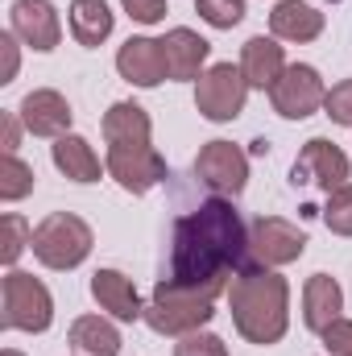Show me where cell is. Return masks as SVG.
I'll list each match as a JSON object with an SVG mask.
<instances>
[{
    "instance_id": "obj_32",
    "label": "cell",
    "mask_w": 352,
    "mask_h": 356,
    "mask_svg": "<svg viewBox=\"0 0 352 356\" xmlns=\"http://www.w3.org/2000/svg\"><path fill=\"white\" fill-rule=\"evenodd\" d=\"M0 54H4L0 83H13L17 79V33H0Z\"/></svg>"
},
{
    "instance_id": "obj_7",
    "label": "cell",
    "mask_w": 352,
    "mask_h": 356,
    "mask_svg": "<svg viewBox=\"0 0 352 356\" xmlns=\"http://www.w3.org/2000/svg\"><path fill=\"white\" fill-rule=\"evenodd\" d=\"M245 99H249V83H245V71L232 67V63H216L199 75V88H195V108L224 124V120H237L245 112Z\"/></svg>"
},
{
    "instance_id": "obj_20",
    "label": "cell",
    "mask_w": 352,
    "mask_h": 356,
    "mask_svg": "<svg viewBox=\"0 0 352 356\" xmlns=\"http://www.w3.org/2000/svg\"><path fill=\"white\" fill-rule=\"evenodd\" d=\"M112 25H116V17H112V8L104 0H75L71 4V38L79 46L95 50L99 42L112 38Z\"/></svg>"
},
{
    "instance_id": "obj_27",
    "label": "cell",
    "mask_w": 352,
    "mask_h": 356,
    "mask_svg": "<svg viewBox=\"0 0 352 356\" xmlns=\"http://www.w3.org/2000/svg\"><path fill=\"white\" fill-rule=\"evenodd\" d=\"M195 13L211 29H232L245 21V0H195Z\"/></svg>"
},
{
    "instance_id": "obj_4",
    "label": "cell",
    "mask_w": 352,
    "mask_h": 356,
    "mask_svg": "<svg viewBox=\"0 0 352 356\" xmlns=\"http://www.w3.org/2000/svg\"><path fill=\"white\" fill-rule=\"evenodd\" d=\"M33 257L46 269H75L88 261L91 253V228L88 220L71 216V211H54L33 228Z\"/></svg>"
},
{
    "instance_id": "obj_11",
    "label": "cell",
    "mask_w": 352,
    "mask_h": 356,
    "mask_svg": "<svg viewBox=\"0 0 352 356\" xmlns=\"http://www.w3.org/2000/svg\"><path fill=\"white\" fill-rule=\"evenodd\" d=\"M349 175H352L349 154H344L336 141H328V137H311V141L298 149L294 166H290V182H294V186L315 182V186H323V191H336V186L349 182Z\"/></svg>"
},
{
    "instance_id": "obj_22",
    "label": "cell",
    "mask_w": 352,
    "mask_h": 356,
    "mask_svg": "<svg viewBox=\"0 0 352 356\" xmlns=\"http://www.w3.org/2000/svg\"><path fill=\"white\" fill-rule=\"evenodd\" d=\"M71 344L83 356H116L120 353V332L99 315H79L71 323Z\"/></svg>"
},
{
    "instance_id": "obj_6",
    "label": "cell",
    "mask_w": 352,
    "mask_h": 356,
    "mask_svg": "<svg viewBox=\"0 0 352 356\" xmlns=\"http://www.w3.org/2000/svg\"><path fill=\"white\" fill-rule=\"evenodd\" d=\"M54 319V298L50 290L21 269L4 273V327L13 332H46Z\"/></svg>"
},
{
    "instance_id": "obj_28",
    "label": "cell",
    "mask_w": 352,
    "mask_h": 356,
    "mask_svg": "<svg viewBox=\"0 0 352 356\" xmlns=\"http://www.w3.org/2000/svg\"><path fill=\"white\" fill-rule=\"evenodd\" d=\"M175 356H228V348L211 332H191V336H178Z\"/></svg>"
},
{
    "instance_id": "obj_25",
    "label": "cell",
    "mask_w": 352,
    "mask_h": 356,
    "mask_svg": "<svg viewBox=\"0 0 352 356\" xmlns=\"http://www.w3.org/2000/svg\"><path fill=\"white\" fill-rule=\"evenodd\" d=\"M0 228H4V236H0V261H4V266H17V257L33 245V228H29L17 211H8V216L0 220Z\"/></svg>"
},
{
    "instance_id": "obj_14",
    "label": "cell",
    "mask_w": 352,
    "mask_h": 356,
    "mask_svg": "<svg viewBox=\"0 0 352 356\" xmlns=\"http://www.w3.org/2000/svg\"><path fill=\"white\" fill-rule=\"evenodd\" d=\"M116 71L120 79H129L133 88H158L166 75V54H162V42L154 38H129L116 54Z\"/></svg>"
},
{
    "instance_id": "obj_33",
    "label": "cell",
    "mask_w": 352,
    "mask_h": 356,
    "mask_svg": "<svg viewBox=\"0 0 352 356\" xmlns=\"http://www.w3.org/2000/svg\"><path fill=\"white\" fill-rule=\"evenodd\" d=\"M0 124H4V154H17V141H21V116H17V112H4Z\"/></svg>"
},
{
    "instance_id": "obj_16",
    "label": "cell",
    "mask_w": 352,
    "mask_h": 356,
    "mask_svg": "<svg viewBox=\"0 0 352 356\" xmlns=\"http://www.w3.org/2000/svg\"><path fill=\"white\" fill-rule=\"evenodd\" d=\"M340 311H344V290H340V282L328 277V273H311L307 286H303V319H307V327L323 336L336 319H344Z\"/></svg>"
},
{
    "instance_id": "obj_1",
    "label": "cell",
    "mask_w": 352,
    "mask_h": 356,
    "mask_svg": "<svg viewBox=\"0 0 352 356\" xmlns=\"http://www.w3.org/2000/svg\"><path fill=\"white\" fill-rule=\"evenodd\" d=\"M245 261H249V228L232 207V199L216 195L175 220V241H170L175 286L220 298L228 290V277L241 273Z\"/></svg>"
},
{
    "instance_id": "obj_8",
    "label": "cell",
    "mask_w": 352,
    "mask_h": 356,
    "mask_svg": "<svg viewBox=\"0 0 352 356\" xmlns=\"http://www.w3.org/2000/svg\"><path fill=\"white\" fill-rule=\"evenodd\" d=\"M108 175L125 191L145 195L166 178V158L150 141H108Z\"/></svg>"
},
{
    "instance_id": "obj_29",
    "label": "cell",
    "mask_w": 352,
    "mask_h": 356,
    "mask_svg": "<svg viewBox=\"0 0 352 356\" xmlns=\"http://www.w3.org/2000/svg\"><path fill=\"white\" fill-rule=\"evenodd\" d=\"M323 112H328L336 124H349L352 129V79H344V83H336V88L328 91Z\"/></svg>"
},
{
    "instance_id": "obj_15",
    "label": "cell",
    "mask_w": 352,
    "mask_h": 356,
    "mask_svg": "<svg viewBox=\"0 0 352 356\" xmlns=\"http://www.w3.org/2000/svg\"><path fill=\"white\" fill-rule=\"evenodd\" d=\"M91 298L120 323H137L145 319V307H141V294L133 286V277H125L120 269H95L91 273Z\"/></svg>"
},
{
    "instance_id": "obj_26",
    "label": "cell",
    "mask_w": 352,
    "mask_h": 356,
    "mask_svg": "<svg viewBox=\"0 0 352 356\" xmlns=\"http://www.w3.org/2000/svg\"><path fill=\"white\" fill-rule=\"evenodd\" d=\"M323 224L336 236H352V182L328 191V207H323Z\"/></svg>"
},
{
    "instance_id": "obj_9",
    "label": "cell",
    "mask_w": 352,
    "mask_h": 356,
    "mask_svg": "<svg viewBox=\"0 0 352 356\" xmlns=\"http://www.w3.org/2000/svg\"><path fill=\"white\" fill-rule=\"evenodd\" d=\"M195 178L207 191H216L220 199H237L249 182V158L232 141H207L195 158Z\"/></svg>"
},
{
    "instance_id": "obj_18",
    "label": "cell",
    "mask_w": 352,
    "mask_h": 356,
    "mask_svg": "<svg viewBox=\"0 0 352 356\" xmlns=\"http://www.w3.org/2000/svg\"><path fill=\"white\" fill-rule=\"evenodd\" d=\"M241 71H245V83L257 91H269L278 79H282V71H286V54H282V46H278V38H249L245 42V50H241Z\"/></svg>"
},
{
    "instance_id": "obj_31",
    "label": "cell",
    "mask_w": 352,
    "mask_h": 356,
    "mask_svg": "<svg viewBox=\"0 0 352 356\" xmlns=\"http://www.w3.org/2000/svg\"><path fill=\"white\" fill-rule=\"evenodd\" d=\"M125 4V13L133 17V21H141V25H158L162 17H166V0H120Z\"/></svg>"
},
{
    "instance_id": "obj_3",
    "label": "cell",
    "mask_w": 352,
    "mask_h": 356,
    "mask_svg": "<svg viewBox=\"0 0 352 356\" xmlns=\"http://www.w3.org/2000/svg\"><path fill=\"white\" fill-rule=\"evenodd\" d=\"M216 315V298L199 294V290H186L175 286L170 277H162L154 286V298L145 307V323L158 332V336H191V332H203Z\"/></svg>"
},
{
    "instance_id": "obj_10",
    "label": "cell",
    "mask_w": 352,
    "mask_h": 356,
    "mask_svg": "<svg viewBox=\"0 0 352 356\" xmlns=\"http://www.w3.org/2000/svg\"><path fill=\"white\" fill-rule=\"evenodd\" d=\"M323 99H328L323 75H319L315 67H307V63H290V67L282 71V79L269 88V104H273V112L286 116V120H303V116L319 112Z\"/></svg>"
},
{
    "instance_id": "obj_24",
    "label": "cell",
    "mask_w": 352,
    "mask_h": 356,
    "mask_svg": "<svg viewBox=\"0 0 352 356\" xmlns=\"http://www.w3.org/2000/svg\"><path fill=\"white\" fill-rule=\"evenodd\" d=\"M33 191V166L21 162L17 154H4L0 158V199L4 203H17Z\"/></svg>"
},
{
    "instance_id": "obj_5",
    "label": "cell",
    "mask_w": 352,
    "mask_h": 356,
    "mask_svg": "<svg viewBox=\"0 0 352 356\" xmlns=\"http://www.w3.org/2000/svg\"><path fill=\"white\" fill-rule=\"evenodd\" d=\"M307 249V232L282 216H257L249 224V261L245 269H278L298 261Z\"/></svg>"
},
{
    "instance_id": "obj_23",
    "label": "cell",
    "mask_w": 352,
    "mask_h": 356,
    "mask_svg": "<svg viewBox=\"0 0 352 356\" xmlns=\"http://www.w3.org/2000/svg\"><path fill=\"white\" fill-rule=\"evenodd\" d=\"M150 133H154V124H150V112L141 104L120 99L104 112V137L108 141H150Z\"/></svg>"
},
{
    "instance_id": "obj_2",
    "label": "cell",
    "mask_w": 352,
    "mask_h": 356,
    "mask_svg": "<svg viewBox=\"0 0 352 356\" xmlns=\"http://www.w3.org/2000/svg\"><path fill=\"white\" fill-rule=\"evenodd\" d=\"M232 323L249 344H278L290 327V282L273 269H241L228 286Z\"/></svg>"
},
{
    "instance_id": "obj_13",
    "label": "cell",
    "mask_w": 352,
    "mask_h": 356,
    "mask_svg": "<svg viewBox=\"0 0 352 356\" xmlns=\"http://www.w3.org/2000/svg\"><path fill=\"white\" fill-rule=\"evenodd\" d=\"M17 116H21V124H25L33 137H54V141L67 137V129H71V120H75L67 95H58L54 88L29 91V95L21 99V108H17Z\"/></svg>"
},
{
    "instance_id": "obj_30",
    "label": "cell",
    "mask_w": 352,
    "mask_h": 356,
    "mask_svg": "<svg viewBox=\"0 0 352 356\" xmlns=\"http://www.w3.org/2000/svg\"><path fill=\"white\" fill-rule=\"evenodd\" d=\"M323 344H328V356H352V319H336L323 332Z\"/></svg>"
},
{
    "instance_id": "obj_34",
    "label": "cell",
    "mask_w": 352,
    "mask_h": 356,
    "mask_svg": "<svg viewBox=\"0 0 352 356\" xmlns=\"http://www.w3.org/2000/svg\"><path fill=\"white\" fill-rule=\"evenodd\" d=\"M4 356H21V353H17V348H4Z\"/></svg>"
},
{
    "instance_id": "obj_21",
    "label": "cell",
    "mask_w": 352,
    "mask_h": 356,
    "mask_svg": "<svg viewBox=\"0 0 352 356\" xmlns=\"http://www.w3.org/2000/svg\"><path fill=\"white\" fill-rule=\"evenodd\" d=\"M50 158H54V166L71 182H99V158H95V149H91L88 141L75 137V133L58 137L54 149H50Z\"/></svg>"
},
{
    "instance_id": "obj_17",
    "label": "cell",
    "mask_w": 352,
    "mask_h": 356,
    "mask_svg": "<svg viewBox=\"0 0 352 356\" xmlns=\"http://www.w3.org/2000/svg\"><path fill=\"white\" fill-rule=\"evenodd\" d=\"M162 54H166V75L170 79H199L203 75V63L211 54L207 38H199L195 29L178 25L162 38Z\"/></svg>"
},
{
    "instance_id": "obj_19",
    "label": "cell",
    "mask_w": 352,
    "mask_h": 356,
    "mask_svg": "<svg viewBox=\"0 0 352 356\" xmlns=\"http://www.w3.org/2000/svg\"><path fill=\"white\" fill-rule=\"evenodd\" d=\"M269 33L278 42H315L323 33V13L311 8L307 0H282L273 13H269Z\"/></svg>"
},
{
    "instance_id": "obj_12",
    "label": "cell",
    "mask_w": 352,
    "mask_h": 356,
    "mask_svg": "<svg viewBox=\"0 0 352 356\" xmlns=\"http://www.w3.org/2000/svg\"><path fill=\"white\" fill-rule=\"evenodd\" d=\"M8 25L13 33L33 46V50H54L58 38H63V21H58V8L50 0H13V13H8Z\"/></svg>"
}]
</instances>
